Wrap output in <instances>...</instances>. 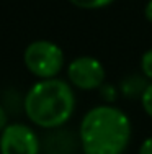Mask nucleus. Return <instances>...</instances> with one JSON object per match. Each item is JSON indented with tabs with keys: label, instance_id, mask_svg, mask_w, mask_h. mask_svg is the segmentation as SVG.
<instances>
[{
	"label": "nucleus",
	"instance_id": "obj_4",
	"mask_svg": "<svg viewBox=\"0 0 152 154\" xmlns=\"http://www.w3.org/2000/svg\"><path fill=\"white\" fill-rule=\"evenodd\" d=\"M67 77L70 85L80 90L100 89L105 82V66L93 56H79L70 61L67 67Z\"/></svg>",
	"mask_w": 152,
	"mask_h": 154
},
{
	"label": "nucleus",
	"instance_id": "obj_6",
	"mask_svg": "<svg viewBox=\"0 0 152 154\" xmlns=\"http://www.w3.org/2000/svg\"><path fill=\"white\" fill-rule=\"evenodd\" d=\"M149 80L147 77H144V74H134V75H128L121 80V85H119V92L128 98H136V97H142L144 90L149 85Z\"/></svg>",
	"mask_w": 152,
	"mask_h": 154
},
{
	"label": "nucleus",
	"instance_id": "obj_2",
	"mask_svg": "<svg viewBox=\"0 0 152 154\" xmlns=\"http://www.w3.org/2000/svg\"><path fill=\"white\" fill-rule=\"evenodd\" d=\"M23 108L31 123L44 130L66 125L75 112L72 85L62 79H39L26 92Z\"/></svg>",
	"mask_w": 152,
	"mask_h": 154
},
{
	"label": "nucleus",
	"instance_id": "obj_7",
	"mask_svg": "<svg viewBox=\"0 0 152 154\" xmlns=\"http://www.w3.org/2000/svg\"><path fill=\"white\" fill-rule=\"evenodd\" d=\"M69 2L82 10H100L111 5L115 0H69Z\"/></svg>",
	"mask_w": 152,
	"mask_h": 154
},
{
	"label": "nucleus",
	"instance_id": "obj_12",
	"mask_svg": "<svg viewBox=\"0 0 152 154\" xmlns=\"http://www.w3.org/2000/svg\"><path fill=\"white\" fill-rule=\"evenodd\" d=\"M7 125H8V116H7V112L3 110V107L0 105V133L5 130Z\"/></svg>",
	"mask_w": 152,
	"mask_h": 154
},
{
	"label": "nucleus",
	"instance_id": "obj_1",
	"mask_svg": "<svg viewBox=\"0 0 152 154\" xmlns=\"http://www.w3.org/2000/svg\"><path fill=\"white\" fill-rule=\"evenodd\" d=\"M131 136L133 125L129 116L111 103L90 108L79 128L84 154H124Z\"/></svg>",
	"mask_w": 152,
	"mask_h": 154
},
{
	"label": "nucleus",
	"instance_id": "obj_5",
	"mask_svg": "<svg viewBox=\"0 0 152 154\" xmlns=\"http://www.w3.org/2000/svg\"><path fill=\"white\" fill-rule=\"evenodd\" d=\"M41 143L23 123H10L0 133V154H39Z\"/></svg>",
	"mask_w": 152,
	"mask_h": 154
},
{
	"label": "nucleus",
	"instance_id": "obj_8",
	"mask_svg": "<svg viewBox=\"0 0 152 154\" xmlns=\"http://www.w3.org/2000/svg\"><path fill=\"white\" fill-rule=\"evenodd\" d=\"M141 71L144 77H147V80L152 82V48L141 56Z\"/></svg>",
	"mask_w": 152,
	"mask_h": 154
},
{
	"label": "nucleus",
	"instance_id": "obj_11",
	"mask_svg": "<svg viewBox=\"0 0 152 154\" xmlns=\"http://www.w3.org/2000/svg\"><path fill=\"white\" fill-rule=\"evenodd\" d=\"M139 154H152V136L146 138L139 146Z\"/></svg>",
	"mask_w": 152,
	"mask_h": 154
},
{
	"label": "nucleus",
	"instance_id": "obj_10",
	"mask_svg": "<svg viewBox=\"0 0 152 154\" xmlns=\"http://www.w3.org/2000/svg\"><path fill=\"white\" fill-rule=\"evenodd\" d=\"M141 105H142L144 112L147 113V116L152 118V82L147 85V89L144 90L142 97H141Z\"/></svg>",
	"mask_w": 152,
	"mask_h": 154
},
{
	"label": "nucleus",
	"instance_id": "obj_3",
	"mask_svg": "<svg viewBox=\"0 0 152 154\" xmlns=\"http://www.w3.org/2000/svg\"><path fill=\"white\" fill-rule=\"evenodd\" d=\"M23 62L38 79H54L64 67V53L59 45L49 39H36L26 46Z\"/></svg>",
	"mask_w": 152,
	"mask_h": 154
},
{
	"label": "nucleus",
	"instance_id": "obj_13",
	"mask_svg": "<svg viewBox=\"0 0 152 154\" xmlns=\"http://www.w3.org/2000/svg\"><path fill=\"white\" fill-rule=\"evenodd\" d=\"M144 15H146L147 21H149V23H152V0H149V2H147L146 8H144Z\"/></svg>",
	"mask_w": 152,
	"mask_h": 154
},
{
	"label": "nucleus",
	"instance_id": "obj_9",
	"mask_svg": "<svg viewBox=\"0 0 152 154\" xmlns=\"http://www.w3.org/2000/svg\"><path fill=\"white\" fill-rule=\"evenodd\" d=\"M100 94H101V98L105 100V103H113L118 97V90L111 84H103L100 87Z\"/></svg>",
	"mask_w": 152,
	"mask_h": 154
}]
</instances>
